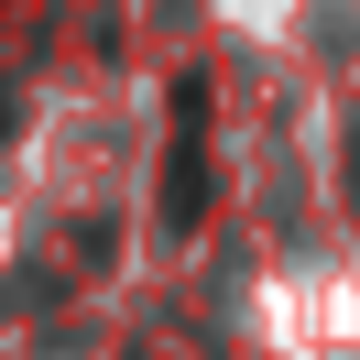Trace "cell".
<instances>
[{
  "label": "cell",
  "instance_id": "cell-1",
  "mask_svg": "<svg viewBox=\"0 0 360 360\" xmlns=\"http://www.w3.org/2000/svg\"><path fill=\"white\" fill-rule=\"evenodd\" d=\"M207 219V77L175 88V164H164V229Z\"/></svg>",
  "mask_w": 360,
  "mask_h": 360
}]
</instances>
